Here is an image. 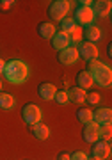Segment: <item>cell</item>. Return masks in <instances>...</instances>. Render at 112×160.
I'll return each instance as SVG.
<instances>
[{
    "label": "cell",
    "instance_id": "14",
    "mask_svg": "<svg viewBox=\"0 0 112 160\" xmlns=\"http://www.w3.org/2000/svg\"><path fill=\"white\" fill-rule=\"evenodd\" d=\"M93 121L98 125H109L112 121V110L109 107H101L93 112Z\"/></svg>",
    "mask_w": 112,
    "mask_h": 160
},
{
    "label": "cell",
    "instance_id": "6",
    "mask_svg": "<svg viewBox=\"0 0 112 160\" xmlns=\"http://www.w3.org/2000/svg\"><path fill=\"white\" fill-rule=\"evenodd\" d=\"M77 52H79V57L84 59L85 62H91V61H96L98 59V48L93 43H87V41H82L77 46Z\"/></svg>",
    "mask_w": 112,
    "mask_h": 160
},
{
    "label": "cell",
    "instance_id": "16",
    "mask_svg": "<svg viewBox=\"0 0 112 160\" xmlns=\"http://www.w3.org/2000/svg\"><path fill=\"white\" fill-rule=\"evenodd\" d=\"M82 38H84V41H87V43H93L94 45L96 41L101 38V32L98 27H94V25H87V27H84L82 29Z\"/></svg>",
    "mask_w": 112,
    "mask_h": 160
},
{
    "label": "cell",
    "instance_id": "26",
    "mask_svg": "<svg viewBox=\"0 0 112 160\" xmlns=\"http://www.w3.org/2000/svg\"><path fill=\"white\" fill-rule=\"evenodd\" d=\"M13 4H14V0H0V11H7V9H11Z\"/></svg>",
    "mask_w": 112,
    "mask_h": 160
},
{
    "label": "cell",
    "instance_id": "28",
    "mask_svg": "<svg viewBox=\"0 0 112 160\" xmlns=\"http://www.w3.org/2000/svg\"><path fill=\"white\" fill-rule=\"evenodd\" d=\"M75 4H77V6H89L91 7L93 2H89V0H79V2H75Z\"/></svg>",
    "mask_w": 112,
    "mask_h": 160
},
{
    "label": "cell",
    "instance_id": "27",
    "mask_svg": "<svg viewBox=\"0 0 112 160\" xmlns=\"http://www.w3.org/2000/svg\"><path fill=\"white\" fill-rule=\"evenodd\" d=\"M57 160H69V153H66V151H61V153L57 155Z\"/></svg>",
    "mask_w": 112,
    "mask_h": 160
},
{
    "label": "cell",
    "instance_id": "5",
    "mask_svg": "<svg viewBox=\"0 0 112 160\" xmlns=\"http://www.w3.org/2000/svg\"><path fill=\"white\" fill-rule=\"evenodd\" d=\"M22 118L25 121V125L30 126V125H36V123H39L41 121V110L38 105H34V103H25L22 109Z\"/></svg>",
    "mask_w": 112,
    "mask_h": 160
},
{
    "label": "cell",
    "instance_id": "2",
    "mask_svg": "<svg viewBox=\"0 0 112 160\" xmlns=\"http://www.w3.org/2000/svg\"><path fill=\"white\" fill-rule=\"evenodd\" d=\"M87 71H89L93 84H98L100 87H109L112 82V69L107 64L100 62V61H91L87 62Z\"/></svg>",
    "mask_w": 112,
    "mask_h": 160
},
{
    "label": "cell",
    "instance_id": "15",
    "mask_svg": "<svg viewBox=\"0 0 112 160\" xmlns=\"http://www.w3.org/2000/svg\"><path fill=\"white\" fill-rule=\"evenodd\" d=\"M50 43H52V48H53V50L61 52V50H64L66 46H69V36H66L64 32H55V34L52 36Z\"/></svg>",
    "mask_w": 112,
    "mask_h": 160
},
{
    "label": "cell",
    "instance_id": "7",
    "mask_svg": "<svg viewBox=\"0 0 112 160\" xmlns=\"http://www.w3.org/2000/svg\"><path fill=\"white\" fill-rule=\"evenodd\" d=\"M57 61L62 64V66H71L79 61V52H77V46H66L64 50L57 52Z\"/></svg>",
    "mask_w": 112,
    "mask_h": 160
},
{
    "label": "cell",
    "instance_id": "4",
    "mask_svg": "<svg viewBox=\"0 0 112 160\" xmlns=\"http://www.w3.org/2000/svg\"><path fill=\"white\" fill-rule=\"evenodd\" d=\"M73 22L77 23L79 27H87V25H93L94 22V14L91 11L89 6H77L75 11H73Z\"/></svg>",
    "mask_w": 112,
    "mask_h": 160
},
{
    "label": "cell",
    "instance_id": "9",
    "mask_svg": "<svg viewBox=\"0 0 112 160\" xmlns=\"http://www.w3.org/2000/svg\"><path fill=\"white\" fill-rule=\"evenodd\" d=\"M98 130H100V125L94 123V121H91V123H85L84 125V130H82V139H84L85 142H96L100 135H98Z\"/></svg>",
    "mask_w": 112,
    "mask_h": 160
},
{
    "label": "cell",
    "instance_id": "12",
    "mask_svg": "<svg viewBox=\"0 0 112 160\" xmlns=\"http://www.w3.org/2000/svg\"><path fill=\"white\" fill-rule=\"evenodd\" d=\"M57 92V87L52 84V82H41L39 86H38V94H39L41 100H45V102H50L53 100Z\"/></svg>",
    "mask_w": 112,
    "mask_h": 160
},
{
    "label": "cell",
    "instance_id": "23",
    "mask_svg": "<svg viewBox=\"0 0 112 160\" xmlns=\"http://www.w3.org/2000/svg\"><path fill=\"white\" fill-rule=\"evenodd\" d=\"M53 102L57 103V105H68V92L66 91H57L55 96H53Z\"/></svg>",
    "mask_w": 112,
    "mask_h": 160
},
{
    "label": "cell",
    "instance_id": "11",
    "mask_svg": "<svg viewBox=\"0 0 112 160\" xmlns=\"http://www.w3.org/2000/svg\"><path fill=\"white\" fill-rule=\"evenodd\" d=\"M28 132H30V135L36 137L38 141H45V139L50 137V128L45 125V123H36V125H30L28 126Z\"/></svg>",
    "mask_w": 112,
    "mask_h": 160
},
{
    "label": "cell",
    "instance_id": "3",
    "mask_svg": "<svg viewBox=\"0 0 112 160\" xmlns=\"http://www.w3.org/2000/svg\"><path fill=\"white\" fill-rule=\"evenodd\" d=\"M69 4H71V2H68V0H53V2H50V4H48V9H46L48 18L55 20V22L64 20L68 11H69V7H71Z\"/></svg>",
    "mask_w": 112,
    "mask_h": 160
},
{
    "label": "cell",
    "instance_id": "22",
    "mask_svg": "<svg viewBox=\"0 0 112 160\" xmlns=\"http://www.w3.org/2000/svg\"><path fill=\"white\" fill-rule=\"evenodd\" d=\"M98 135H100L101 141H110V135H112V126L110 123L109 125H100V130H98Z\"/></svg>",
    "mask_w": 112,
    "mask_h": 160
},
{
    "label": "cell",
    "instance_id": "19",
    "mask_svg": "<svg viewBox=\"0 0 112 160\" xmlns=\"http://www.w3.org/2000/svg\"><path fill=\"white\" fill-rule=\"evenodd\" d=\"M59 27H61V32H64L66 36H71L75 30L79 29V25L73 22V18H64L59 22Z\"/></svg>",
    "mask_w": 112,
    "mask_h": 160
},
{
    "label": "cell",
    "instance_id": "1",
    "mask_svg": "<svg viewBox=\"0 0 112 160\" xmlns=\"http://www.w3.org/2000/svg\"><path fill=\"white\" fill-rule=\"evenodd\" d=\"M4 78L9 84H23L28 77V66L20 59H9L6 61V68H4Z\"/></svg>",
    "mask_w": 112,
    "mask_h": 160
},
{
    "label": "cell",
    "instance_id": "17",
    "mask_svg": "<svg viewBox=\"0 0 112 160\" xmlns=\"http://www.w3.org/2000/svg\"><path fill=\"white\" fill-rule=\"evenodd\" d=\"M57 30L55 27H53V23L50 22H41L39 25H38V34L43 38V39H52V36L55 34Z\"/></svg>",
    "mask_w": 112,
    "mask_h": 160
},
{
    "label": "cell",
    "instance_id": "30",
    "mask_svg": "<svg viewBox=\"0 0 112 160\" xmlns=\"http://www.w3.org/2000/svg\"><path fill=\"white\" fill-rule=\"evenodd\" d=\"M87 160H96V158H93V157H87Z\"/></svg>",
    "mask_w": 112,
    "mask_h": 160
},
{
    "label": "cell",
    "instance_id": "13",
    "mask_svg": "<svg viewBox=\"0 0 112 160\" xmlns=\"http://www.w3.org/2000/svg\"><path fill=\"white\" fill-rule=\"evenodd\" d=\"M91 86H93V78H91L89 71L87 69H80L77 73V77H75V87L85 91V89H91Z\"/></svg>",
    "mask_w": 112,
    "mask_h": 160
},
{
    "label": "cell",
    "instance_id": "29",
    "mask_svg": "<svg viewBox=\"0 0 112 160\" xmlns=\"http://www.w3.org/2000/svg\"><path fill=\"white\" fill-rule=\"evenodd\" d=\"M4 68H6V61H4V59L0 57V75L4 73Z\"/></svg>",
    "mask_w": 112,
    "mask_h": 160
},
{
    "label": "cell",
    "instance_id": "24",
    "mask_svg": "<svg viewBox=\"0 0 112 160\" xmlns=\"http://www.w3.org/2000/svg\"><path fill=\"white\" fill-rule=\"evenodd\" d=\"M85 100H87V103H89V105H98V103H100V94H98V92L96 91H89V92H85Z\"/></svg>",
    "mask_w": 112,
    "mask_h": 160
},
{
    "label": "cell",
    "instance_id": "18",
    "mask_svg": "<svg viewBox=\"0 0 112 160\" xmlns=\"http://www.w3.org/2000/svg\"><path fill=\"white\" fill-rule=\"evenodd\" d=\"M68 92V102L71 103H84L85 102V91L79 89V87H71Z\"/></svg>",
    "mask_w": 112,
    "mask_h": 160
},
{
    "label": "cell",
    "instance_id": "20",
    "mask_svg": "<svg viewBox=\"0 0 112 160\" xmlns=\"http://www.w3.org/2000/svg\"><path fill=\"white\" fill-rule=\"evenodd\" d=\"M77 119L82 123V125H85V123H91L93 121V110L87 109V107H82V109L77 110Z\"/></svg>",
    "mask_w": 112,
    "mask_h": 160
},
{
    "label": "cell",
    "instance_id": "8",
    "mask_svg": "<svg viewBox=\"0 0 112 160\" xmlns=\"http://www.w3.org/2000/svg\"><path fill=\"white\" fill-rule=\"evenodd\" d=\"M109 155H110V144L107 142V141L98 139L96 142H93L89 157H93V158H96V160H105Z\"/></svg>",
    "mask_w": 112,
    "mask_h": 160
},
{
    "label": "cell",
    "instance_id": "21",
    "mask_svg": "<svg viewBox=\"0 0 112 160\" xmlns=\"http://www.w3.org/2000/svg\"><path fill=\"white\" fill-rule=\"evenodd\" d=\"M13 105H14V98L11 94H7V92L0 91V109L9 110V109H13Z\"/></svg>",
    "mask_w": 112,
    "mask_h": 160
},
{
    "label": "cell",
    "instance_id": "10",
    "mask_svg": "<svg viewBox=\"0 0 112 160\" xmlns=\"http://www.w3.org/2000/svg\"><path fill=\"white\" fill-rule=\"evenodd\" d=\"M112 9V2L110 0H96V2H93L91 4V11H93V14L94 16H107L109 12H110Z\"/></svg>",
    "mask_w": 112,
    "mask_h": 160
},
{
    "label": "cell",
    "instance_id": "25",
    "mask_svg": "<svg viewBox=\"0 0 112 160\" xmlns=\"http://www.w3.org/2000/svg\"><path fill=\"white\" fill-rule=\"evenodd\" d=\"M69 160H87V155L84 151H75L73 155H69Z\"/></svg>",
    "mask_w": 112,
    "mask_h": 160
},
{
    "label": "cell",
    "instance_id": "31",
    "mask_svg": "<svg viewBox=\"0 0 112 160\" xmlns=\"http://www.w3.org/2000/svg\"><path fill=\"white\" fill-rule=\"evenodd\" d=\"M0 91H2V82H0Z\"/></svg>",
    "mask_w": 112,
    "mask_h": 160
}]
</instances>
